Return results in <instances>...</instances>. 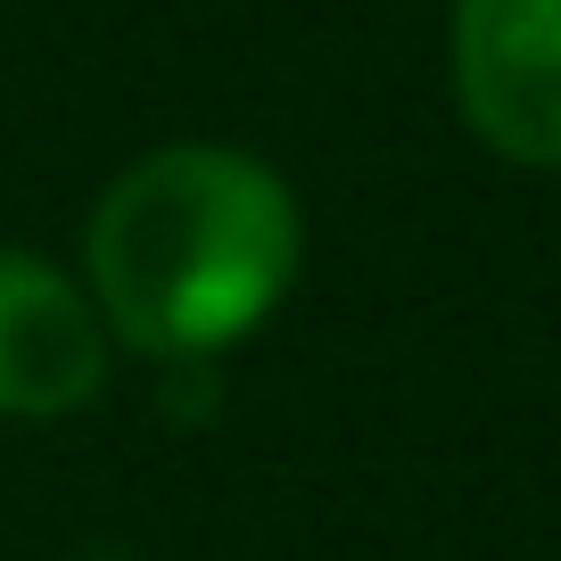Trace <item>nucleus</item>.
<instances>
[{
  "instance_id": "7ed1b4c3",
  "label": "nucleus",
  "mask_w": 561,
  "mask_h": 561,
  "mask_svg": "<svg viewBox=\"0 0 561 561\" xmlns=\"http://www.w3.org/2000/svg\"><path fill=\"white\" fill-rule=\"evenodd\" d=\"M107 388V322L83 280L0 248V421H67Z\"/></svg>"
},
{
  "instance_id": "f03ea898",
  "label": "nucleus",
  "mask_w": 561,
  "mask_h": 561,
  "mask_svg": "<svg viewBox=\"0 0 561 561\" xmlns=\"http://www.w3.org/2000/svg\"><path fill=\"white\" fill-rule=\"evenodd\" d=\"M455 100L495 158L561 165V0H455Z\"/></svg>"
},
{
  "instance_id": "f257e3e1",
  "label": "nucleus",
  "mask_w": 561,
  "mask_h": 561,
  "mask_svg": "<svg viewBox=\"0 0 561 561\" xmlns=\"http://www.w3.org/2000/svg\"><path fill=\"white\" fill-rule=\"evenodd\" d=\"M306 256L289 182L224 140H174L100 191L83 231V298L107 339L158 364H207L273 322Z\"/></svg>"
}]
</instances>
